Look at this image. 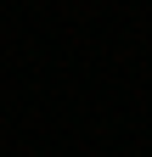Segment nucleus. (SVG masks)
I'll use <instances>...</instances> for the list:
<instances>
[]
</instances>
